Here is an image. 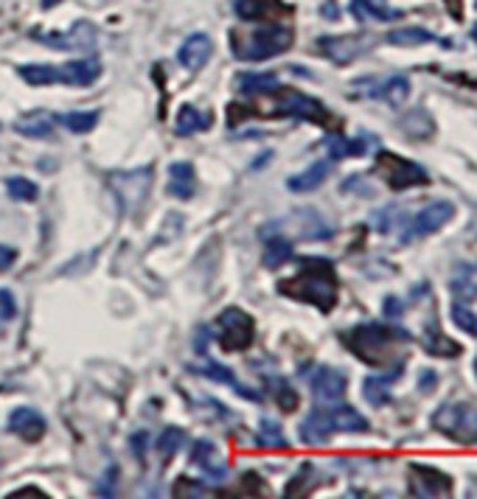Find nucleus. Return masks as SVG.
<instances>
[{
    "instance_id": "obj_40",
    "label": "nucleus",
    "mask_w": 477,
    "mask_h": 499,
    "mask_svg": "<svg viewBox=\"0 0 477 499\" xmlns=\"http://www.w3.org/2000/svg\"><path fill=\"white\" fill-rule=\"evenodd\" d=\"M276 402H278V407L284 410V412H293L295 407H298V393L289 387L286 382H278L276 385Z\"/></svg>"
},
{
    "instance_id": "obj_2",
    "label": "nucleus",
    "mask_w": 477,
    "mask_h": 499,
    "mask_svg": "<svg viewBox=\"0 0 477 499\" xmlns=\"http://www.w3.org/2000/svg\"><path fill=\"white\" fill-rule=\"evenodd\" d=\"M343 345L354 353V357L365 365L382 368L388 362L396 359V353L405 343H410V334L405 328H393V326H357L343 331Z\"/></svg>"
},
{
    "instance_id": "obj_37",
    "label": "nucleus",
    "mask_w": 477,
    "mask_h": 499,
    "mask_svg": "<svg viewBox=\"0 0 477 499\" xmlns=\"http://www.w3.org/2000/svg\"><path fill=\"white\" fill-rule=\"evenodd\" d=\"M256 444L261 449H286V438H284V432L276 421H269V419H261L259 424V435H256Z\"/></svg>"
},
{
    "instance_id": "obj_10",
    "label": "nucleus",
    "mask_w": 477,
    "mask_h": 499,
    "mask_svg": "<svg viewBox=\"0 0 477 499\" xmlns=\"http://www.w3.org/2000/svg\"><path fill=\"white\" fill-rule=\"evenodd\" d=\"M455 216V205L449 199H439V202H430L427 207H422V211L410 219V227L402 233V241L410 244L416 239H424L435 231H441V227Z\"/></svg>"
},
{
    "instance_id": "obj_4",
    "label": "nucleus",
    "mask_w": 477,
    "mask_h": 499,
    "mask_svg": "<svg viewBox=\"0 0 477 499\" xmlns=\"http://www.w3.org/2000/svg\"><path fill=\"white\" fill-rule=\"evenodd\" d=\"M432 427L455 444H477V407L447 402L444 407L435 410Z\"/></svg>"
},
{
    "instance_id": "obj_20",
    "label": "nucleus",
    "mask_w": 477,
    "mask_h": 499,
    "mask_svg": "<svg viewBox=\"0 0 477 499\" xmlns=\"http://www.w3.org/2000/svg\"><path fill=\"white\" fill-rule=\"evenodd\" d=\"M101 76V62L93 59H76L68 65L59 68V81L62 85H73V88H90L93 81Z\"/></svg>"
},
{
    "instance_id": "obj_38",
    "label": "nucleus",
    "mask_w": 477,
    "mask_h": 499,
    "mask_svg": "<svg viewBox=\"0 0 477 499\" xmlns=\"http://www.w3.org/2000/svg\"><path fill=\"white\" fill-rule=\"evenodd\" d=\"M6 191L14 202H37L39 199V189L37 182L26 180V177H9L6 180Z\"/></svg>"
},
{
    "instance_id": "obj_9",
    "label": "nucleus",
    "mask_w": 477,
    "mask_h": 499,
    "mask_svg": "<svg viewBox=\"0 0 477 499\" xmlns=\"http://www.w3.org/2000/svg\"><path fill=\"white\" fill-rule=\"evenodd\" d=\"M37 43H43L54 51H96L98 46V31L88 20L73 23L71 31H51V34H34Z\"/></svg>"
},
{
    "instance_id": "obj_29",
    "label": "nucleus",
    "mask_w": 477,
    "mask_h": 499,
    "mask_svg": "<svg viewBox=\"0 0 477 499\" xmlns=\"http://www.w3.org/2000/svg\"><path fill=\"white\" fill-rule=\"evenodd\" d=\"M328 415H331V424H335V432H368V421L354 407L337 402L335 407H328Z\"/></svg>"
},
{
    "instance_id": "obj_28",
    "label": "nucleus",
    "mask_w": 477,
    "mask_h": 499,
    "mask_svg": "<svg viewBox=\"0 0 477 499\" xmlns=\"http://www.w3.org/2000/svg\"><path fill=\"white\" fill-rule=\"evenodd\" d=\"M424 348H427V353H432V357H447V359L458 357L461 353V345L452 343L449 337H444L435 320H430V326L424 331Z\"/></svg>"
},
{
    "instance_id": "obj_49",
    "label": "nucleus",
    "mask_w": 477,
    "mask_h": 499,
    "mask_svg": "<svg viewBox=\"0 0 477 499\" xmlns=\"http://www.w3.org/2000/svg\"><path fill=\"white\" fill-rule=\"evenodd\" d=\"M444 4H447L449 14H452L455 20H461V17H464V0H444Z\"/></svg>"
},
{
    "instance_id": "obj_27",
    "label": "nucleus",
    "mask_w": 477,
    "mask_h": 499,
    "mask_svg": "<svg viewBox=\"0 0 477 499\" xmlns=\"http://www.w3.org/2000/svg\"><path fill=\"white\" fill-rule=\"evenodd\" d=\"M351 14H354L360 23H368V20L390 23V20L399 17V12H393L385 0H351Z\"/></svg>"
},
{
    "instance_id": "obj_17",
    "label": "nucleus",
    "mask_w": 477,
    "mask_h": 499,
    "mask_svg": "<svg viewBox=\"0 0 477 499\" xmlns=\"http://www.w3.org/2000/svg\"><path fill=\"white\" fill-rule=\"evenodd\" d=\"M202 359H205L202 365H192L189 370H192V373H202V376H209V379H214V382H219V385H225V387L236 390L239 396H244L247 402H261L259 393H256V390H247V387L234 376L231 368H225V365H219L217 359H209V357H202Z\"/></svg>"
},
{
    "instance_id": "obj_23",
    "label": "nucleus",
    "mask_w": 477,
    "mask_h": 499,
    "mask_svg": "<svg viewBox=\"0 0 477 499\" xmlns=\"http://www.w3.org/2000/svg\"><path fill=\"white\" fill-rule=\"evenodd\" d=\"M197 191V172L189 160H177L169 165V194L175 199H192Z\"/></svg>"
},
{
    "instance_id": "obj_46",
    "label": "nucleus",
    "mask_w": 477,
    "mask_h": 499,
    "mask_svg": "<svg viewBox=\"0 0 477 499\" xmlns=\"http://www.w3.org/2000/svg\"><path fill=\"white\" fill-rule=\"evenodd\" d=\"M17 261V253L12 247L0 244V273H6V269H12V264Z\"/></svg>"
},
{
    "instance_id": "obj_31",
    "label": "nucleus",
    "mask_w": 477,
    "mask_h": 499,
    "mask_svg": "<svg viewBox=\"0 0 477 499\" xmlns=\"http://www.w3.org/2000/svg\"><path fill=\"white\" fill-rule=\"evenodd\" d=\"M326 149L328 155L335 157V160H343V157H362L365 149H368V140L365 138H354V140H348L337 132H331L326 138Z\"/></svg>"
},
{
    "instance_id": "obj_41",
    "label": "nucleus",
    "mask_w": 477,
    "mask_h": 499,
    "mask_svg": "<svg viewBox=\"0 0 477 499\" xmlns=\"http://www.w3.org/2000/svg\"><path fill=\"white\" fill-rule=\"evenodd\" d=\"M115 486H118V466H110L93 491H96V496H115Z\"/></svg>"
},
{
    "instance_id": "obj_34",
    "label": "nucleus",
    "mask_w": 477,
    "mask_h": 499,
    "mask_svg": "<svg viewBox=\"0 0 477 499\" xmlns=\"http://www.w3.org/2000/svg\"><path fill=\"white\" fill-rule=\"evenodd\" d=\"M56 123H62L65 130H71L73 135H88L96 130L98 123V113H65V115H56Z\"/></svg>"
},
{
    "instance_id": "obj_7",
    "label": "nucleus",
    "mask_w": 477,
    "mask_h": 499,
    "mask_svg": "<svg viewBox=\"0 0 477 499\" xmlns=\"http://www.w3.org/2000/svg\"><path fill=\"white\" fill-rule=\"evenodd\" d=\"M373 172H377L393 191H405V189H413V185H427L430 182V174L422 169L419 163L399 157L393 152H379L377 160H373Z\"/></svg>"
},
{
    "instance_id": "obj_50",
    "label": "nucleus",
    "mask_w": 477,
    "mask_h": 499,
    "mask_svg": "<svg viewBox=\"0 0 477 499\" xmlns=\"http://www.w3.org/2000/svg\"><path fill=\"white\" fill-rule=\"evenodd\" d=\"M388 317H396V315H402V309H399V300H393V298H388Z\"/></svg>"
},
{
    "instance_id": "obj_45",
    "label": "nucleus",
    "mask_w": 477,
    "mask_h": 499,
    "mask_svg": "<svg viewBox=\"0 0 477 499\" xmlns=\"http://www.w3.org/2000/svg\"><path fill=\"white\" fill-rule=\"evenodd\" d=\"M200 469H202L205 477H211V480H217V483L225 480V477L231 474V466H222V463H202Z\"/></svg>"
},
{
    "instance_id": "obj_42",
    "label": "nucleus",
    "mask_w": 477,
    "mask_h": 499,
    "mask_svg": "<svg viewBox=\"0 0 477 499\" xmlns=\"http://www.w3.org/2000/svg\"><path fill=\"white\" fill-rule=\"evenodd\" d=\"M217 454V446L211 441H197L194 449H192V463L194 466H202V463H211V457Z\"/></svg>"
},
{
    "instance_id": "obj_54",
    "label": "nucleus",
    "mask_w": 477,
    "mask_h": 499,
    "mask_svg": "<svg viewBox=\"0 0 477 499\" xmlns=\"http://www.w3.org/2000/svg\"><path fill=\"white\" fill-rule=\"evenodd\" d=\"M474 373H477V359H474Z\"/></svg>"
},
{
    "instance_id": "obj_21",
    "label": "nucleus",
    "mask_w": 477,
    "mask_h": 499,
    "mask_svg": "<svg viewBox=\"0 0 477 499\" xmlns=\"http://www.w3.org/2000/svg\"><path fill=\"white\" fill-rule=\"evenodd\" d=\"M234 9L242 20H276L293 14V6H286L284 0H236Z\"/></svg>"
},
{
    "instance_id": "obj_44",
    "label": "nucleus",
    "mask_w": 477,
    "mask_h": 499,
    "mask_svg": "<svg viewBox=\"0 0 477 499\" xmlns=\"http://www.w3.org/2000/svg\"><path fill=\"white\" fill-rule=\"evenodd\" d=\"M147 446H149V435L147 432H135L132 438H130V449H132V454L138 457L141 463H147Z\"/></svg>"
},
{
    "instance_id": "obj_47",
    "label": "nucleus",
    "mask_w": 477,
    "mask_h": 499,
    "mask_svg": "<svg viewBox=\"0 0 477 499\" xmlns=\"http://www.w3.org/2000/svg\"><path fill=\"white\" fill-rule=\"evenodd\" d=\"M209 343H211V328H200V334H197V353L200 357L209 353Z\"/></svg>"
},
{
    "instance_id": "obj_43",
    "label": "nucleus",
    "mask_w": 477,
    "mask_h": 499,
    "mask_svg": "<svg viewBox=\"0 0 477 499\" xmlns=\"http://www.w3.org/2000/svg\"><path fill=\"white\" fill-rule=\"evenodd\" d=\"M17 317V300L9 289H0V320H14Z\"/></svg>"
},
{
    "instance_id": "obj_19",
    "label": "nucleus",
    "mask_w": 477,
    "mask_h": 499,
    "mask_svg": "<svg viewBox=\"0 0 477 499\" xmlns=\"http://www.w3.org/2000/svg\"><path fill=\"white\" fill-rule=\"evenodd\" d=\"M335 435V424H331L328 407H318L306 415V421L301 424V441L306 446H323L328 444V438Z\"/></svg>"
},
{
    "instance_id": "obj_32",
    "label": "nucleus",
    "mask_w": 477,
    "mask_h": 499,
    "mask_svg": "<svg viewBox=\"0 0 477 499\" xmlns=\"http://www.w3.org/2000/svg\"><path fill=\"white\" fill-rule=\"evenodd\" d=\"M17 73L31 88L59 85V68H54V65H23V68H17Z\"/></svg>"
},
{
    "instance_id": "obj_18",
    "label": "nucleus",
    "mask_w": 477,
    "mask_h": 499,
    "mask_svg": "<svg viewBox=\"0 0 477 499\" xmlns=\"http://www.w3.org/2000/svg\"><path fill=\"white\" fill-rule=\"evenodd\" d=\"M54 127H56V115L48 110H31L26 115H20L14 121V132L31 138V140H48L54 138Z\"/></svg>"
},
{
    "instance_id": "obj_39",
    "label": "nucleus",
    "mask_w": 477,
    "mask_h": 499,
    "mask_svg": "<svg viewBox=\"0 0 477 499\" xmlns=\"http://www.w3.org/2000/svg\"><path fill=\"white\" fill-rule=\"evenodd\" d=\"M452 320H455V326H458V328H464L466 334L477 337V315L466 303H455L452 306Z\"/></svg>"
},
{
    "instance_id": "obj_35",
    "label": "nucleus",
    "mask_w": 477,
    "mask_h": 499,
    "mask_svg": "<svg viewBox=\"0 0 477 499\" xmlns=\"http://www.w3.org/2000/svg\"><path fill=\"white\" fill-rule=\"evenodd\" d=\"M183 441H185V432H183L180 427H166V429L160 432L158 444H155V449H158V454H160V461H163V463L172 461V457L180 452Z\"/></svg>"
},
{
    "instance_id": "obj_6",
    "label": "nucleus",
    "mask_w": 477,
    "mask_h": 499,
    "mask_svg": "<svg viewBox=\"0 0 477 499\" xmlns=\"http://www.w3.org/2000/svg\"><path fill=\"white\" fill-rule=\"evenodd\" d=\"M256 340V320L239 306H227L217 317V343L227 353L247 351Z\"/></svg>"
},
{
    "instance_id": "obj_24",
    "label": "nucleus",
    "mask_w": 477,
    "mask_h": 499,
    "mask_svg": "<svg viewBox=\"0 0 477 499\" xmlns=\"http://www.w3.org/2000/svg\"><path fill=\"white\" fill-rule=\"evenodd\" d=\"M449 292L458 303H472L477 300V264H461L455 266L449 278Z\"/></svg>"
},
{
    "instance_id": "obj_26",
    "label": "nucleus",
    "mask_w": 477,
    "mask_h": 499,
    "mask_svg": "<svg viewBox=\"0 0 477 499\" xmlns=\"http://www.w3.org/2000/svg\"><path fill=\"white\" fill-rule=\"evenodd\" d=\"M328 172H331V163H328V160H320V163H315V165H309L306 172H301V174H295V177H289V180H286V189H289V191H298V194L315 191V189H320V185L326 182Z\"/></svg>"
},
{
    "instance_id": "obj_13",
    "label": "nucleus",
    "mask_w": 477,
    "mask_h": 499,
    "mask_svg": "<svg viewBox=\"0 0 477 499\" xmlns=\"http://www.w3.org/2000/svg\"><path fill=\"white\" fill-rule=\"evenodd\" d=\"M309 385H312L315 399L323 402V404H337L348 390L345 373L337 370V368H328V365H320L312 376H309Z\"/></svg>"
},
{
    "instance_id": "obj_1",
    "label": "nucleus",
    "mask_w": 477,
    "mask_h": 499,
    "mask_svg": "<svg viewBox=\"0 0 477 499\" xmlns=\"http://www.w3.org/2000/svg\"><path fill=\"white\" fill-rule=\"evenodd\" d=\"M278 292L293 300L318 306L320 311H331L337 306V295H340L335 264L328 258H301L298 273L281 281Z\"/></svg>"
},
{
    "instance_id": "obj_12",
    "label": "nucleus",
    "mask_w": 477,
    "mask_h": 499,
    "mask_svg": "<svg viewBox=\"0 0 477 499\" xmlns=\"http://www.w3.org/2000/svg\"><path fill=\"white\" fill-rule=\"evenodd\" d=\"M410 488L419 496H449L452 494V480L435 466L413 463L410 466Z\"/></svg>"
},
{
    "instance_id": "obj_36",
    "label": "nucleus",
    "mask_w": 477,
    "mask_h": 499,
    "mask_svg": "<svg viewBox=\"0 0 477 499\" xmlns=\"http://www.w3.org/2000/svg\"><path fill=\"white\" fill-rule=\"evenodd\" d=\"M385 39L390 46H430V43H439L435 34H430L424 29H396V31H390Z\"/></svg>"
},
{
    "instance_id": "obj_15",
    "label": "nucleus",
    "mask_w": 477,
    "mask_h": 499,
    "mask_svg": "<svg viewBox=\"0 0 477 499\" xmlns=\"http://www.w3.org/2000/svg\"><path fill=\"white\" fill-rule=\"evenodd\" d=\"M9 432H14L17 438H23L29 444H37L48 432V421L34 407H17L9 415Z\"/></svg>"
},
{
    "instance_id": "obj_16",
    "label": "nucleus",
    "mask_w": 477,
    "mask_h": 499,
    "mask_svg": "<svg viewBox=\"0 0 477 499\" xmlns=\"http://www.w3.org/2000/svg\"><path fill=\"white\" fill-rule=\"evenodd\" d=\"M214 54V43H211V37L209 34H192L189 39H183V46L177 51V59H180V65L185 71H202L205 68V62L211 59Z\"/></svg>"
},
{
    "instance_id": "obj_22",
    "label": "nucleus",
    "mask_w": 477,
    "mask_h": 499,
    "mask_svg": "<svg viewBox=\"0 0 477 499\" xmlns=\"http://www.w3.org/2000/svg\"><path fill=\"white\" fill-rule=\"evenodd\" d=\"M234 88L242 96H273L281 85L276 73H256V71H242L234 79Z\"/></svg>"
},
{
    "instance_id": "obj_14",
    "label": "nucleus",
    "mask_w": 477,
    "mask_h": 499,
    "mask_svg": "<svg viewBox=\"0 0 477 499\" xmlns=\"http://www.w3.org/2000/svg\"><path fill=\"white\" fill-rule=\"evenodd\" d=\"M368 46V37H320L318 51L331 62H337V65H348L351 59L365 54Z\"/></svg>"
},
{
    "instance_id": "obj_11",
    "label": "nucleus",
    "mask_w": 477,
    "mask_h": 499,
    "mask_svg": "<svg viewBox=\"0 0 477 499\" xmlns=\"http://www.w3.org/2000/svg\"><path fill=\"white\" fill-rule=\"evenodd\" d=\"M354 90L365 98H382L390 107H402L410 96V81L405 76H388V79H360L354 81Z\"/></svg>"
},
{
    "instance_id": "obj_5",
    "label": "nucleus",
    "mask_w": 477,
    "mask_h": 499,
    "mask_svg": "<svg viewBox=\"0 0 477 499\" xmlns=\"http://www.w3.org/2000/svg\"><path fill=\"white\" fill-rule=\"evenodd\" d=\"M110 189L115 194V202L124 214H135L138 207L147 202L149 191H152V165H143V169H132V172H115L110 174Z\"/></svg>"
},
{
    "instance_id": "obj_53",
    "label": "nucleus",
    "mask_w": 477,
    "mask_h": 499,
    "mask_svg": "<svg viewBox=\"0 0 477 499\" xmlns=\"http://www.w3.org/2000/svg\"><path fill=\"white\" fill-rule=\"evenodd\" d=\"M472 39H474V43H477V23H474V29H472Z\"/></svg>"
},
{
    "instance_id": "obj_25",
    "label": "nucleus",
    "mask_w": 477,
    "mask_h": 499,
    "mask_svg": "<svg viewBox=\"0 0 477 499\" xmlns=\"http://www.w3.org/2000/svg\"><path fill=\"white\" fill-rule=\"evenodd\" d=\"M214 123L211 113H202L200 107H194V104H183L180 113H177V123H175V132L189 138V135H197V132H205Z\"/></svg>"
},
{
    "instance_id": "obj_51",
    "label": "nucleus",
    "mask_w": 477,
    "mask_h": 499,
    "mask_svg": "<svg viewBox=\"0 0 477 499\" xmlns=\"http://www.w3.org/2000/svg\"><path fill=\"white\" fill-rule=\"evenodd\" d=\"M23 496H46L43 491H14L12 499H23Z\"/></svg>"
},
{
    "instance_id": "obj_3",
    "label": "nucleus",
    "mask_w": 477,
    "mask_h": 499,
    "mask_svg": "<svg viewBox=\"0 0 477 499\" xmlns=\"http://www.w3.org/2000/svg\"><path fill=\"white\" fill-rule=\"evenodd\" d=\"M295 43V31L289 26H264L253 31L251 37H236L234 39V54L247 62H259V59H273L284 51H289Z\"/></svg>"
},
{
    "instance_id": "obj_33",
    "label": "nucleus",
    "mask_w": 477,
    "mask_h": 499,
    "mask_svg": "<svg viewBox=\"0 0 477 499\" xmlns=\"http://www.w3.org/2000/svg\"><path fill=\"white\" fill-rule=\"evenodd\" d=\"M295 256V247H293V241H286V239H281V236H276V239H269L267 244H264V266L267 269H278V266H284L289 258Z\"/></svg>"
},
{
    "instance_id": "obj_48",
    "label": "nucleus",
    "mask_w": 477,
    "mask_h": 499,
    "mask_svg": "<svg viewBox=\"0 0 477 499\" xmlns=\"http://www.w3.org/2000/svg\"><path fill=\"white\" fill-rule=\"evenodd\" d=\"M435 382H439V379H435V373H432V370H424V373H422V385H419V390H422V393H430V390L435 387Z\"/></svg>"
},
{
    "instance_id": "obj_52",
    "label": "nucleus",
    "mask_w": 477,
    "mask_h": 499,
    "mask_svg": "<svg viewBox=\"0 0 477 499\" xmlns=\"http://www.w3.org/2000/svg\"><path fill=\"white\" fill-rule=\"evenodd\" d=\"M54 4H59V0H43V6L48 9V6H54Z\"/></svg>"
},
{
    "instance_id": "obj_8",
    "label": "nucleus",
    "mask_w": 477,
    "mask_h": 499,
    "mask_svg": "<svg viewBox=\"0 0 477 499\" xmlns=\"http://www.w3.org/2000/svg\"><path fill=\"white\" fill-rule=\"evenodd\" d=\"M276 115H289V118H301V121H312L320 123V127H331L335 123V115L328 113V107L312 96H306L301 90H289V88H278L276 93Z\"/></svg>"
},
{
    "instance_id": "obj_30",
    "label": "nucleus",
    "mask_w": 477,
    "mask_h": 499,
    "mask_svg": "<svg viewBox=\"0 0 477 499\" xmlns=\"http://www.w3.org/2000/svg\"><path fill=\"white\" fill-rule=\"evenodd\" d=\"M399 379V370H393V373H388V376H368L365 382H362V393H365V399H368V404H373V407H385L388 402H390V385Z\"/></svg>"
}]
</instances>
